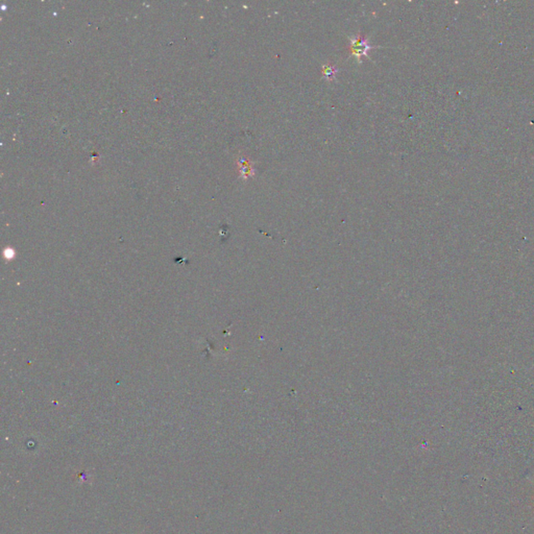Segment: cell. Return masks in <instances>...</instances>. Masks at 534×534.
I'll return each instance as SVG.
<instances>
[{
  "label": "cell",
  "mask_w": 534,
  "mask_h": 534,
  "mask_svg": "<svg viewBox=\"0 0 534 534\" xmlns=\"http://www.w3.org/2000/svg\"><path fill=\"white\" fill-rule=\"evenodd\" d=\"M239 165H240V174L244 179H249V177L254 175V169L252 167V164L249 159L242 158L239 159Z\"/></svg>",
  "instance_id": "obj_2"
},
{
  "label": "cell",
  "mask_w": 534,
  "mask_h": 534,
  "mask_svg": "<svg viewBox=\"0 0 534 534\" xmlns=\"http://www.w3.org/2000/svg\"><path fill=\"white\" fill-rule=\"evenodd\" d=\"M337 72H338V69H337V68H335L334 66H332L330 64L323 65V74H324L325 78H327L329 80H332L335 77V74Z\"/></svg>",
  "instance_id": "obj_3"
},
{
  "label": "cell",
  "mask_w": 534,
  "mask_h": 534,
  "mask_svg": "<svg viewBox=\"0 0 534 534\" xmlns=\"http://www.w3.org/2000/svg\"><path fill=\"white\" fill-rule=\"evenodd\" d=\"M351 44V56L358 58L360 61L363 57H368V51L373 48V46L367 43V41L362 35H356L350 39Z\"/></svg>",
  "instance_id": "obj_1"
}]
</instances>
